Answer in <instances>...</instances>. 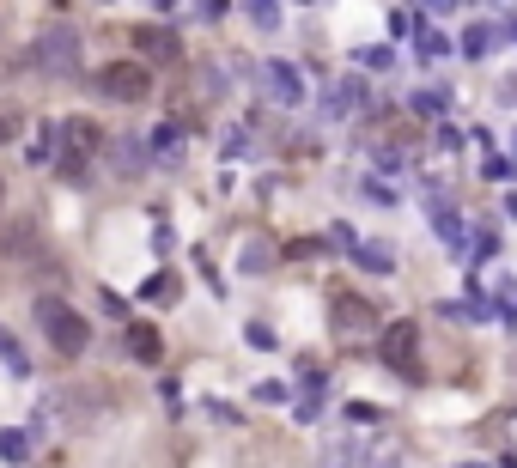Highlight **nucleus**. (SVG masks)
I'll use <instances>...</instances> for the list:
<instances>
[{
	"label": "nucleus",
	"mask_w": 517,
	"mask_h": 468,
	"mask_svg": "<svg viewBox=\"0 0 517 468\" xmlns=\"http://www.w3.org/2000/svg\"><path fill=\"white\" fill-rule=\"evenodd\" d=\"M37 323H43V335H49V347H55L61 359H80V353L92 347V323H86L67 298H55V292L37 298Z\"/></svg>",
	"instance_id": "1"
},
{
	"label": "nucleus",
	"mask_w": 517,
	"mask_h": 468,
	"mask_svg": "<svg viewBox=\"0 0 517 468\" xmlns=\"http://www.w3.org/2000/svg\"><path fill=\"white\" fill-rule=\"evenodd\" d=\"M55 171H61V183H86V165H92V152L104 146V134H98V122H86V116H73V122H61L55 128Z\"/></svg>",
	"instance_id": "2"
},
{
	"label": "nucleus",
	"mask_w": 517,
	"mask_h": 468,
	"mask_svg": "<svg viewBox=\"0 0 517 468\" xmlns=\"http://www.w3.org/2000/svg\"><path fill=\"white\" fill-rule=\"evenodd\" d=\"M31 67L49 73V80H73V73H80V37H73L67 25H49L31 43Z\"/></svg>",
	"instance_id": "3"
},
{
	"label": "nucleus",
	"mask_w": 517,
	"mask_h": 468,
	"mask_svg": "<svg viewBox=\"0 0 517 468\" xmlns=\"http://www.w3.org/2000/svg\"><path fill=\"white\" fill-rule=\"evenodd\" d=\"M92 86H98V98H110V104H146V98H153V67H140V61H110Z\"/></svg>",
	"instance_id": "4"
},
{
	"label": "nucleus",
	"mask_w": 517,
	"mask_h": 468,
	"mask_svg": "<svg viewBox=\"0 0 517 468\" xmlns=\"http://www.w3.org/2000/svg\"><path fill=\"white\" fill-rule=\"evenodd\" d=\"M378 353H384V365H390V371H402V377H420V323L396 317V323L384 329Z\"/></svg>",
	"instance_id": "5"
},
{
	"label": "nucleus",
	"mask_w": 517,
	"mask_h": 468,
	"mask_svg": "<svg viewBox=\"0 0 517 468\" xmlns=\"http://www.w3.org/2000/svg\"><path fill=\"white\" fill-rule=\"evenodd\" d=\"M329 317H335V341H341V347H359L365 335H372V323H378V310L365 304L359 292H341Z\"/></svg>",
	"instance_id": "6"
},
{
	"label": "nucleus",
	"mask_w": 517,
	"mask_h": 468,
	"mask_svg": "<svg viewBox=\"0 0 517 468\" xmlns=\"http://www.w3.org/2000/svg\"><path fill=\"white\" fill-rule=\"evenodd\" d=\"M262 86H268L274 104H305V73L292 67V61H268L262 67Z\"/></svg>",
	"instance_id": "7"
},
{
	"label": "nucleus",
	"mask_w": 517,
	"mask_h": 468,
	"mask_svg": "<svg viewBox=\"0 0 517 468\" xmlns=\"http://www.w3.org/2000/svg\"><path fill=\"white\" fill-rule=\"evenodd\" d=\"M134 49H140V67H146V61H177V55H183V37H177L171 25H140V31H134Z\"/></svg>",
	"instance_id": "8"
},
{
	"label": "nucleus",
	"mask_w": 517,
	"mask_h": 468,
	"mask_svg": "<svg viewBox=\"0 0 517 468\" xmlns=\"http://www.w3.org/2000/svg\"><path fill=\"white\" fill-rule=\"evenodd\" d=\"M426 219H432V231H438L451 250H463V213L451 207V195H426Z\"/></svg>",
	"instance_id": "9"
},
{
	"label": "nucleus",
	"mask_w": 517,
	"mask_h": 468,
	"mask_svg": "<svg viewBox=\"0 0 517 468\" xmlns=\"http://www.w3.org/2000/svg\"><path fill=\"white\" fill-rule=\"evenodd\" d=\"M104 152H110V165H116V177H140V171H146V146H140L134 134H122V140H110Z\"/></svg>",
	"instance_id": "10"
},
{
	"label": "nucleus",
	"mask_w": 517,
	"mask_h": 468,
	"mask_svg": "<svg viewBox=\"0 0 517 468\" xmlns=\"http://www.w3.org/2000/svg\"><path fill=\"white\" fill-rule=\"evenodd\" d=\"M128 353L153 365V359H159V329H153V323H128Z\"/></svg>",
	"instance_id": "11"
},
{
	"label": "nucleus",
	"mask_w": 517,
	"mask_h": 468,
	"mask_svg": "<svg viewBox=\"0 0 517 468\" xmlns=\"http://www.w3.org/2000/svg\"><path fill=\"white\" fill-rule=\"evenodd\" d=\"M353 104H359V86H353V80H335V86L323 92V110H329V116H347Z\"/></svg>",
	"instance_id": "12"
},
{
	"label": "nucleus",
	"mask_w": 517,
	"mask_h": 468,
	"mask_svg": "<svg viewBox=\"0 0 517 468\" xmlns=\"http://www.w3.org/2000/svg\"><path fill=\"white\" fill-rule=\"evenodd\" d=\"M359 462H365V444H353V438H341V444L323 450V468H359Z\"/></svg>",
	"instance_id": "13"
},
{
	"label": "nucleus",
	"mask_w": 517,
	"mask_h": 468,
	"mask_svg": "<svg viewBox=\"0 0 517 468\" xmlns=\"http://www.w3.org/2000/svg\"><path fill=\"white\" fill-rule=\"evenodd\" d=\"M493 43H499V25H475V31L463 37V55H469V61H481Z\"/></svg>",
	"instance_id": "14"
},
{
	"label": "nucleus",
	"mask_w": 517,
	"mask_h": 468,
	"mask_svg": "<svg viewBox=\"0 0 517 468\" xmlns=\"http://www.w3.org/2000/svg\"><path fill=\"white\" fill-rule=\"evenodd\" d=\"M353 256H359L365 268H372V274H390V268H396V250H384V244H359Z\"/></svg>",
	"instance_id": "15"
},
{
	"label": "nucleus",
	"mask_w": 517,
	"mask_h": 468,
	"mask_svg": "<svg viewBox=\"0 0 517 468\" xmlns=\"http://www.w3.org/2000/svg\"><path fill=\"white\" fill-rule=\"evenodd\" d=\"M268 262H274V250H268L262 238H250V244H244V256H238V268H244V274H262Z\"/></svg>",
	"instance_id": "16"
},
{
	"label": "nucleus",
	"mask_w": 517,
	"mask_h": 468,
	"mask_svg": "<svg viewBox=\"0 0 517 468\" xmlns=\"http://www.w3.org/2000/svg\"><path fill=\"white\" fill-rule=\"evenodd\" d=\"M25 432H0V456H7V462H25Z\"/></svg>",
	"instance_id": "17"
},
{
	"label": "nucleus",
	"mask_w": 517,
	"mask_h": 468,
	"mask_svg": "<svg viewBox=\"0 0 517 468\" xmlns=\"http://www.w3.org/2000/svg\"><path fill=\"white\" fill-rule=\"evenodd\" d=\"M153 146H159V152H177V146H183V122H165V128L153 134Z\"/></svg>",
	"instance_id": "18"
},
{
	"label": "nucleus",
	"mask_w": 517,
	"mask_h": 468,
	"mask_svg": "<svg viewBox=\"0 0 517 468\" xmlns=\"http://www.w3.org/2000/svg\"><path fill=\"white\" fill-rule=\"evenodd\" d=\"M250 25H262V31H274V25H280V7H268V0H256V7H250Z\"/></svg>",
	"instance_id": "19"
},
{
	"label": "nucleus",
	"mask_w": 517,
	"mask_h": 468,
	"mask_svg": "<svg viewBox=\"0 0 517 468\" xmlns=\"http://www.w3.org/2000/svg\"><path fill=\"white\" fill-rule=\"evenodd\" d=\"M347 420H353V426H378V420H384V414H378V408H372V402H353V408H347Z\"/></svg>",
	"instance_id": "20"
},
{
	"label": "nucleus",
	"mask_w": 517,
	"mask_h": 468,
	"mask_svg": "<svg viewBox=\"0 0 517 468\" xmlns=\"http://www.w3.org/2000/svg\"><path fill=\"white\" fill-rule=\"evenodd\" d=\"M445 49H451V43H445V37H438V31H426V37H420V61H438V55H445Z\"/></svg>",
	"instance_id": "21"
},
{
	"label": "nucleus",
	"mask_w": 517,
	"mask_h": 468,
	"mask_svg": "<svg viewBox=\"0 0 517 468\" xmlns=\"http://www.w3.org/2000/svg\"><path fill=\"white\" fill-rule=\"evenodd\" d=\"M146 298H159V304L177 298V274H171V280H165V274H159V280H146Z\"/></svg>",
	"instance_id": "22"
},
{
	"label": "nucleus",
	"mask_w": 517,
	"mask_h": 468,
	"mask_svg": "<svg viewBox=\"0 0 517 468\" xmlns=\"http://www.w3.org/2000/svg\"><path fill=\"white\" fill-rule=\"evenodd\" d=\"M13 134H19V110H13V104H0V146H7Z\"/></svg>",
	"instance_id": "23"
},
{
	"label": "nucleus",
	"mask_w": 517,
	"mask_h": 468,
	"mask_svg": "<svg viewBox=\"0 0 517 468\" xmlns=\"http://www.w3.org/2000/svg\"><path fill=\"white\" fill-rule=\"evenodd\" d=\"M414 110H420V116H438V110H445V92H420Z\"/></svg>",
	"instance_id": "24"
},
{
	"label": "nucleus",
	"mask_w": 517,
	"mask_h": 468,
	"mask_svg": "<svg viewBox=\"0 0 517 468\" xmlns=\"http://www.w3.org/2000/svg\"><path fill=\"white\" fill-rule=\"evenodd\" d=\"M244 341H250V347H274V329H262V323H250V329H244Z\"/></svg>",
	"instance_id": "25"
},
{
	"label": "nucleus",
	"mask_w": 517,
	"mask_h": 468,
	"mask_svg": "<svg viewBox=\"0 0 517 468\" xmlns=\"http://www.w3.org/2000/svg\"><path fill=\"white\" fill-rule=\"evenodd\" d=\"M408 25H414V13H402V7H396V13H390V37H408Z\"/></svg>",
	"instance_id": "26"
},
{
	"label": "nucleus",
	"mask_w": 517,
	"mask_h": 468,
	"mask_svg": "<svg viewBox=\"0 0 517 468\" xmlns=\"http://www.w3.org/2000/svg\"><path fill=\"white\" fill-rule=\"evenodd\" d=\"M499 98H505V104H517V73H511V80L499 86Z\"/></svg>",
	"instance_id": "27"
},
{
	"label": "nucleus",
	"mask_w": 517,
	"mask_h": 468,
	"mask_svg": "<svg viewBox=\"0 0 517 468\" xmlns=\"http://www.w3.org/2000/svg\"><path fill=\"white\" fill-rule=\"evenodd\" d=\"M0 201H7V177H0Z\"/></svg>",
	"instance_id": "28"
},
{
	"label": "nucleus",
	"mask_w": 517,
	"mask_h": 468,
	"mask_svg": "<svg viewBox=\"0 0 517 468\" xmlns=\"http://www.w3.org/2000/svg\"><path fill=\"white\" fill-rule=\"evenodd\" d=\"M511 43H517V19H511Z\"/></svg>",
	"instance_id": "29"
},
{
	"label": "nucleus",
	"mask_w": 517,
	"mask_h": 468,
	"mask_svg": "<svg viewBox=\"0 0 517 468\" xmlns=\"http://www.w3.org/2000/svg\"><path fill=\"white\" fill-rule=\"evenodd\" d=\"M463 468H487V462H463Z\"/></svg>",
	"instance_id": "30"
}]
</instances>
